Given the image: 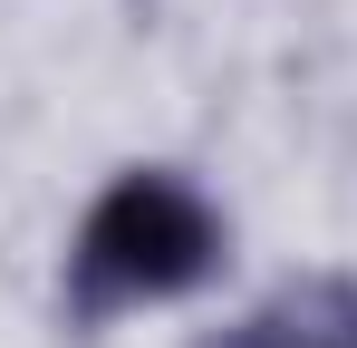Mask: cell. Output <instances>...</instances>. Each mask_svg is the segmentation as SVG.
Masks as SVG:
<instances>
[{
  "label": "cell",
  "mask_w": 357,
  "mask_h": 348,
  "mask_svg": "<svg viewBox=\"0 0 357 348\" xmlns=\"http://www.w3.org/2000/svg\"><path fill=\"white\" fill-rule=\"evenodd\" d=\"M213 348H357V271L348 261L280 271Z\"/></svg>",
  "instance_id": "cell-2"
},
{
  "label": "cell",
  "mask_w": 357,
  "mask_h": 348,
  "mask_svg": "<svg viewBox=\"0 0 357 348\" xmlns=\"http://www.w3.org/2000/svg\"><path fill=\"white\" fill-rule=\"evenodd\" d=\"M232 271V213L183 165H116L68 223L59 252V319L68 329H116L135 310H174Z\"/></svg>",
  "instance_id": "cell-1"
}]
</instances>
